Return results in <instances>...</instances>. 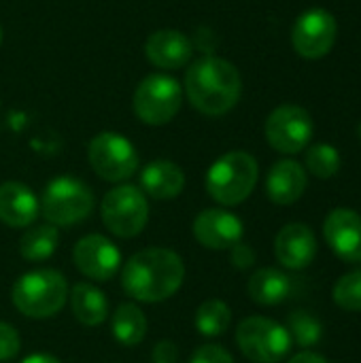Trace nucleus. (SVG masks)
<instances>
[{"label": "nucleus", "mask_w": 361, "mask_h": 363, "mask_svg": "<svg viewBox=\"0 0 361 363\" xmlns=\"http://www.w3.org/2000/svg\"><path fill=\"white\" fill-rule=\"evenodd\" d=\"M185 279V264L179 253L164 247H149L134 253L121 268L123 291L145 304L172 298Z\"/></svg>", "instance_id": "1"}, {"label": "nucleus", "mask_w": 361, "mask_h": 363, "mask_svg": "<svg viewBox=\"0 0 361 363\" xmlns=\"http://www.w3.org/2000/svg\"><path fill=\"white\" fill-rule=\"evenodd\" d=\"M240 72L223 57H200L185 74V94L191 106L209 117H219L232 111L240 100Z\"/></svg>", "instance_id": "2"}, {"label": "nucleus", "mask_w": 361, "mask_h": 363, "mask_svg": "<svg viewBox=\"0 0 361 363\" xmlns=\"http://www.w3.org/2000/svg\"><path fill=\"white\" fill-rule=\"evenodd\" d=\"M11 300L23 317L49 319L64 308L68 300V283L62 272L38 268L15 281Z\"/></svg>", "instance_id": "3"}, {"label": "nucleus", "mask_w": 361, "mask_h": 363, "mask_svg": "<svg viewBox=\"0 0 361 363\" xmlns=\"http://www.w3.org/2000/svg\"><path fill=\"white\" fill-rule=\"evenodd\" d=\"M260 177L257 160L247 151H230L221 155L206 172V191L209 196L223 204V206H236L245 202Z\"/></svg>", "instance_id": "4"}, {"label": "nucleus", "mask_w": 361, "mask_h": 363, "mask_svg": "<svg viewBox=\"0 0 361 363\" xmlns=\"http://www.w3.org/2000/svg\"><path fill=\"white\" fill-rule=\"evenodd\" d=\"M94 191L74 177H57L47 183L40 198V213L47 223L66 228L81 223L94 211Z\"/></svg>", "instance_id": "5"}, {"label": "nucleus", "mask_w": 361, "mask_h": 363, "mask_svg": "<svg viewBox=\"0 0 361 363\" xmlns=\"http://www.w3.org/2000/svg\"><path fill=\"white\" fill-rule=\"evenodd\" d=\"M236 345L251 362L279 363L289 355L294 342L281 323L268 317H249L236 330Z\"/></svg>", "instance_id": "6"}, {"label": "nucleus", "mask_w": 361, "mask_h": 363, "mask_svg": "<svg viewBox=\"0 0 361 363\" xmlns=\"http://www.w3.org/2000/svg\"><path fill=\"white\" fill-rule=\"evenodd\" d=\"M100 215L111 234L119 238H134L149 221V202L140 187L117 185L104 196Z\"/></svg>", "instance_id": "7"}, {"label": "nucleus", "mask_w": 361, "mask_h": 363, "mask_svg": "<svg viewBox=\"0 0 361 363\" xmlns=\"http://www.w3.org/2000/svg\"><path fill=\"white\" fill-rule=\"evenodd\" d=\"M183 104L181 83L168 74L145 77L134 91V113L147 125H164L172 121Z\"/></svg>", "instance_id": "8"}, {"label": "nucleus", "mask_w": 361, "mask_h": 363, "mask_svg": "<svg viewBox=\"0 0 361 363\" xmlns=\"http://www.w3.org/2000/svg\"><path fill=\"white\" fill-rule=\"evenodd\" d=\"M87 160L94 172L109 183L132 179L140 162L134 145L117 132H100L94 136L87 147Z\"/></svg>", "instance_id": "9"}, {"label": "nucleus", "mask_w": 361, "mask_h": 363, "mask_svg": "<svg viewBox=\"0 0 361 363\" xmlns=\"http://www.w3.org/2000/svg\"><path fill=\"white\" fill-rule=\"evenodd\" d=\"M313 117L306 108L298 104H283L274 108L266 119V140L268 145L285 155L300 153L313 138Z\"/></svg>", "instance_id": "10"}, {"label": "nucleus", "mask_w": 361, "mask_h": 363, "mask_svg": "<svg viewBox=\"0 0 361 363\" xmlns=\"http://www.w3.org/2000/svg\"><path fill=\"white\" fill-rule=\"evenodd\" d=\"M338 23L334 15L326 9H309L304 11L291 30V43L298 55L306 60H319L328 55L336 43Z\"/></svg>", "instance_id": "11"}, {"label": "nucleus", "mask_w": 361, "mask_h": 363, "mask_svg": "<svg viewBox=\"0 0 361 363\" xmlns=\"http://www.w3.org/2000/svg\"><path fill=\"white\" fill-rule=\"evenodd\" d=\"M72 259L83 277L98 283L111 281L121 268V251L113 240L100 234L83 236L72 249Z\"/></svg>", "instance_id": "12"}, {"label": "nucleus", "mask_w": 361, "mask_h": 363, "mask_svg": "<svg viewBox=\"0 0 361 363\" xmlns=\"http://www.w3.org/2000/svg\"><path fill=\"white\" fill-rule=\"evenodd\" d=\"M196 240L213 251L232 249L245 236V225L240 217L223 208H206L194 219Z\"/></svg>", "instance_id": "13"}, {"label": "nucleus", "mask_w": 361, "mask_h": 363, "mask_svg": "<svg viewBox=\"0 0 361 363\" xmlns=\"http://www.w3.org/2000/svg\"><path fill=\"white\" fill-rule=\"evenodd\" d=\"M330 249L347 264L361 262V215L351 208H334L323 223Z\"/></svg>", "instance_id": "14"}, {"label": "nucleus", "mask_w": 361, "mask_h": 363, "mask_svg": "<svg viewBox=\"0 0 361 363\" xmlns=\"http://www.w3.org/2000/svg\"><path fill=\"white\" fill-rule=\"evenodd\" d=\"M274 255L289 270H304L317 257V238L306 223H287L274 238Z\"/></svg>", "instance_id": "15"}, {"label": "nucleus", "mask_w": 361, "mask_h": 363, "mask_svg": "<svg viewBox=\"0 0 361 363\" xmlns=\"http://www.w3.org/2000/svg\"><path fill=\"white\" fill-rule=\"evenodd\" d=\"M40 202L34 191L17 181L0 185V221L9 228H28L36 221Z\"/></svg>", "instance_id": "16"}, {"label": "nucleus", "mask_w": 361, "mask_h": 363, "mask_svg": "<svg viewBox=\"0 0 361 363\" xmlns=\"http://www.w3.org/2000/svg\"><path fill=\"white\" fill-rule=\"evenodd\" d=\"M191 40L179 30H157L147 38V60L164 70L183 68L191 57Z\"/></svg>", "instance_id": "17"}, {"label": "nucleus", "mask_w": 361, "mask_h": 363, "mask_svg": "<svg viewBox=\"0 0 361 363\" xmlns=\"http://www.w3.org/2000/svg\"><path fill=\"white\" fill-rule=\"evenodd\" d=\"M306 185H309L306 170L296 160H281L268 172L266 194L274 204L289 206L304 196Z\"/></svg>", "instance_id": "18"}, {"label": "nucleus", "mask_w": 361, "mask_h": 363, "mask_svg": "<svg viewBox=\"0 0 361 363\" xmlns=\"http://www.w3.org/2000/svg\"><path fill=\"white\" fill-rule=\"evenodd\" d=\"M185 187V172L168 160H155L140 172V189L153 200H172Z\"/></svg>", "instance_id": "19"}, {"label": "nucleus", "mask_w": 361, "mask_h": 363, "mask_svg": "<svg viewBox=\"0 0 361 363\" xmlns=\"http://www.w3.org/2000/svg\"><path fill=\"white\" fill-rule=\"evenodd\" d=\"M249 298L262 306H277L285 302L291 294V281L285 272L277 268H260L251 274L247 283Z\"/></svg>", "instance_id": "20"}, {"label": "nucleus", "mask_w": 361, "mask_h": 363, "mask_svg": "<svg viewBox=\"0 0 361 363\" xmlns=\"http://www.w3.org/2000/svg\"><path fill=\"white\" fill-rule=\"evenodd\" d=\"M70 308H72L74 319L87 328H96L104 323V319L109 317V300L98 287L89 283H77L72 287Z\"/></svg>", "instance_id": "21"}, {"label": "nucleus", "mask_w": 361, "mask_h": 363, "mask_svg": "<svg viewBox=\"0 0 361 363\" xmlns=\"http://www.w3.org/2000/svg\"><path fill=\"white\" fill-rule=\"evenodd\" d=\"M60 245V232L55 225L51 223H43V225H34L28 228L19 240V255L26 262L38 264L49 259Z\"/></svg>", "instance_id": "22"}, {"label": "nucleus", "mask_w": 361, "mask_h": 363, "mask_svg": "<svg viewBox=\"0 0 361 363\" xmlns=\"http://www.w3.org/2000/svg\"><path fill=\"white\" fill-rule=\"evenodd\" d=\"M113 336L121 347H136L147 336V317L136 304H119L113 313Z\"/></svg>", "instance_id": "23"}, {"label": "nucleus", "mask_w": 361, "mask_h": 363, "mask_svg": "<svg viewBox=\"0 0 361 363\" xmlns=\"http://www.w3.org/2000/svg\"><path fill=\"white\" fill-rule=\"evenodd\" d=\"M232 323V311L223 300H206L196 311V330L206 338H217L228 332Z\"/></svg>", "instance_id": "24"}, {"label": "nucleus", "mask_w": 361, "mask_h": 363, "mask_svg": "<svg viewBox=\"0 0 361 363\" xmlns=\"http://www.w3.org/2000/svg\"><path fill=\"white\" fill-rule=\"evenodd\" d=\"M291 342L300 345L302 349L315 347L323 336V325L317 317H313L306 311H296L289 315V328H287Z\"/></svg>", "instance_id": "25"}, {"label": "nucleus", "mask_w": 361, "mask_h": 363, "mask_svg": "<svg viewBox=\"0 0 361 363\" xmlns=\"http://www.w3.org/2000/svg\"><path fill=\"white\" fill-rule=\"evenodd\" d=\"M306 168L311 170V174H315L317 179H332L338 174L340 170V153L336 147L328 145V143H319L313 145L306 151Z\"/></svg>", "instance_id": "26"}, {"label": "nucleus", "mask_w": 361, "mask_h": 363, "mask_svg": "<svg viewBox=\"0 0 361 363\" xmlns=\"http://www.w3.org/2000/svg\"><path fill=\"white\" fill-rule=\"evenodd\" d=\"M334 302L347 313H361V270L340 277L332 289Z\"/></svg>", "instance_id": "27"}, {"label": "nucleus", "mask_w": 361, "mask_h": 363, "mask_svg": "<svg viewBox=\"0 0 361 363\" xmlns=\"http://www.w3.org/2000/svg\"><path fill=\"white\" fill-rule=\"evenodd\" d=\"M21 349V338L17 334V330L9 323L0 321V362H9L13 357H17Z\"/></svg>", "instance_id": "28"}, {"label": "nucleus", "mask_w": 361, "mask_h": 363, "mask_svg": "<svg viewBox=\"0 0 361 363\" xmlns=\"http://www.w3.org/2000/svg\"><path fill=\"white\" fill-rule=\"evenodd\" d=\"M189 363H234V357L219 345H204L194 351Z\"/></svg>", "instance_id": "29"}, {"label": "nucleus", "mask_w": 361, "mask_h": 363, "mask_svg": "<svg viewBox=\"0 0 361 363\" xmlns=\"http://www.w3.org/2000/svg\"><path fill=\"white\" fill-rule=\"evenodd\" d=\"M230 262H232L234 268L247 270V268H251V266L255 264V251H253L249 245H245V242L240 240V242H236V245L230 249Z\"/></svg>", "instance_id": "30"}, {"label": "nucleus", "mask_w": 361, "mask_h": 363, "mask_svg": "<svg viewBox=\"0 0 361 363\" xmlns=\"http://www.w3.org/2000/svg\"><path fill=\"white\" fill-rule=\"evenodd\" d=\"M179 359V351L177 345L170 340H162L160 345H155L153 349V363H177Z\"/></svg>", "instance_id": "31"}, {"label": "nucleus", "mask_w": 361, "mask_h": 363, "mask_svg": "<svg viewBox=\"0 0 361 363\" xmlns=\"http://www.w3.org/2000/svg\"><path fill=\"white\" fill-rule=\"evenodd\" d=\"M289 363H330L323 355H319V353H313V351H302V353H298L296 357H291V362Z\"/></svg>", "instance_id": "32"}, {"label": "nucleus", "mask_w": 361, "mask_h": 363, "mask_svg": "<svg viewBox=\"0 0 361 363\" xmlns=\"http://www.w3.org/2000/svg\"><path fill=\"white\" fill-rule=\"evenodd\" d=\"M21 363H62L57 357L49 355V353H34L30 357H26Z\"/></svg>", "instance_id": "33"}, {"label": "nucleus", "mask_w": 361, "mask_h": 363, "mask_svg": "<svg viewBox=\"0 0 361 363\" xmlns=\"http://www.w3.org/2000/svg\"><path fill=\"white\" fill-rule=\"evenodd\" d=\"M357 136H360V140H361V123H360V128H357Z\"/></svg>", "instance_id": "34"}, {"label": "nucleus", "mask_w": 361, "mask_h": 363, "mask_svg": "<svg viewBox=\"0 0 361 363\" xmlns=\"http://www.w3.org/2000/svg\"><path fill=\"white\" fill-rule=\"evenodd\" d=\"M0 43H2V26H0Z\"/></svg>", "instance_id": "35"}, {"label": "nucleus", "mask_w": 361, "mask_h": 363, "mask_svg": "<svg viewBox=\"0 0 361 363\" xmlns=\"http://www.w3.org/2000/svg\"><path fill=\"white\" fill-rule=\"evenodd\" d=\"M0 363H2V362H0Z\"/></svg>", "instance_id": "36"}]
</instances>
